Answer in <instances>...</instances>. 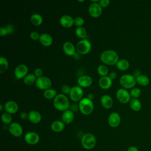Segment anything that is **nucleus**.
Wrapping results in <instances>:
<instances>
[{
  "mask_svg": "<svg viewBox=\"0 0 151 151\" xmlns=\"http://www.w3.org/2000/svg\"><path fill=\"white\" fill-rule=\"evenodd\" d=\"M100 60L108 65L116 64L119 60L118 54L113 50H106L103 51L100 55Z\"/></svg>",
  "mask_w": 151,
  "mask_h": 151,
  "instance_id": "1",
  "label": "nucleus"
},
{
  "mask_svg": "<svg viewBox=\"0 0 151 151\" xmlns=\"http://www.w3.org/2000/svg\"><path fill=\"white\" fill-rule=\"evenodd\" d=\"M54 107L60 111H65L70 107V101L66 95L58 94L53 100Z\"/></svg>",
  "mask_w": 151,
  "mask_h": 151,
  "instance_id": "2",
  "label": "nucleus"
},
{
  "mask_svg": "<svg viewBox=\"0 0 151 151\" xmlns=\"http://www.w3.org/2000/svg\"><path fill=\"white\" fill-rule=\"evenodd\" d=\"M78 107L81 113L84 115H88L93 110L94 104L92 100L88 97H83L79 101Z\"/></svg>",
  "mask_w": 151,
  "mask_h": 151,
  "instance_id": "3",
  "label": "nucleus"
},
{
  "mask_svg": "<svg viewBox=\"0 0 151 151\" xmlns=\"http://www.w3.org/2000/svg\"><path fill=\"white\" fill-rule=\"evenodd\" d=\"M81 145L87 150H90L94 147L96 145V137L91 133L84 134L81 138Z\"/></svg>",
  "mask_w": 151,
  "mask_h": 151,
  "instance_id": "4",
  "label": "nucleus"
},
{
  "mask_svg": "<svg viewBox=\"0 0 151 151\" xmlns=\"http://www.w3.org/2000/svg\"><path fill=\"white\" fill-rule=\"evenodd\" d=\"M76 49L80 54H86L91 49V42L87 39H81L78 41L76 45Z\"/></svg>",
  "mask_w": 151,
  "mask_h": 151,
  "instance_id": "5",
  "label": "nucleus"
},
{
  "mask_svg": "<svg viewBox=\"0 0 151 151\" xmlns=\"http://www.w3.org/2000/svg\"><path fill=\"white\" fill-rule=\"evenodd\" d=\"M136 83V78L131 74H126L120 78V84L124 88H133Z\"/></svg>",
  "mask_w": 151,
  "mask_h": 151,
  "instance_id": "6",
  "label": "nucleus"
},
{
  "mask_svg": "<svg viewBox=\"0 0 151 151\" xmlns=\"http://www.w3.org/2000/svg\"><path fill=\"white\" fill-rule=\"evenodd\" d=\"M83 93L84 92L82 87L78 85L73 86L71 88L69 96L73 101H78L83 99Z\"/></svg>",
  "mask_w": 151,
  "mask_h": 151,
  "instance_id": "7",
  "label": "nucleus"
},
{
  "mask_svg": "<svg viewBox=\"0 0 151 151\" xmlns=\"http://www.w3.org/2000/svg\"><path fill=\"white\" fill-rule=\"evenodd\" d=\"M52 84V81L51 79L45 76H42L37 78L35 81L36 86L41 90H47L50 88Z\"/></svg>",
  "mask_w": 151,
  "mask_h": 151,
  "instance_id": "8",
  "label": "nucleus"
},
{
  "mask_svg": "<svg viewBox=\"0 0 151 151\" xmlns=\"http://www.w3.org/2000/svg\"><path fill=\"white\" fill-rule=\"evenodd\" d=\"M116 94L117 100L123 104H126L130 100V93L124 88L118 89Z\"/></svg>",
  "mask_w": 151,
  "mask_h": 151,
  "instance_id": "9",
  "label": "nucleus"
},
{
  "mask_svg": "<svg viewBox=\"0 0 151 151\" xmlns=\"http://www.w3.org/2000/svg\"><path fill=\"white\" fill-rule=\"evenodd\" d=\"M24 140L27 143L30 145H35L38 143L40 136L38 134L35 132H29L25 134Z\"/></svg>",
  "mask_w": 151,
  "mask_h": 151,
  "instance_id": "10",
  "label": "nucleus"
},
{
  "mask_svg": "<svg viewBox=\"0 0 151 151\" xmlns=\"http://www.w3.org/2000/svg\"><path fill=\"white\" fill-rule=\"evenodd\" d=\"M8 130L9 133L14 137L21 136L23 132L21 125L17 122L11 123L8 127Z\"/></svg>",
  "mask_w": 151,
  "mask_h": 151,
  "instance_id": "11",
  "label": "nucleus"
},
{
  "mask_svg": "<svg viewBox=\"0 0 151 151\" xmlns=\"http://www.w3.org/2000/svg\"><path fill=\"white\" fill-rule=\"evenodd\" d=\"M88 13L93 17H99L102 12V8L99 2H92L88 6Z\"/></svg>",
  "mask_w": 151,
  "mask_h": 151,
  "instance_id": "12",
  "label": "nucleus"
},
{
  "mask_svg": "<svg viewBox=\"0 0 151 151\" xmlns=\"http://www.w3.org/2000/svg\"><path fill=\"white\" fill-rule=\"evenodd\" d=\"M28 68L25 64L18 65L14 70V74L18 79L24 78L28 74Z\"/></svg>",
  "mask_w": 151,
  "mask_h": 151,
  "instance_id": "13",
  "label": "nucleus"
},
{
  "mask_svg": "<svg viewBox=\"0 0 151 151\" xmlns=\"http://www.w3.org/2000/svg\"><path fill=\"white\" fill-rule=\"evenodd\" d=\"M120 123V116L117 112L111 113L108 117V123L112 127H116Z\"/></svg>",
  "mask_w": 151,
  "mask_h": 151,
  "instance_id": "14",
  "label": "nucleus"
},
{
  "mask_svg": "<svg viewBox=\"0 0 151 151\" xmlns=\"http://www.w3.org/2000/svg\"><path fill=\"white\" fill-rule=\"evenodd\" d=\"M92 83V78L87 75L81 76L77 79V83L81 87H88L91 85Z\"/></svg>",
  "mask_w": 151,
  "mask_h": 151,
  "instance_id": "15",
  "label": "nucleus"
},
{
  "mask_svg": "<svg viewBox=\"0 0 151 151\" xmlns=\"http://www.w3.org/2000/svg\"><path fill=\"white\" fill-rule=\"evenodd\" d=\"M4 109L6 112L10 114H14L18 110V105L13 100H8L5 102L4 104Z\"/></svg>",
  "mask_w": 151,
  "mask_h": 151,
  "instance_id": "16",
  "label": "nucleus"
},
{
  "mask_svg": "<svg viewBox=\"0 0 151 151\" xmlns=\"http://www.w3.org/2000/svg\"><path fill=\"white\" fill-rule=\"evenodd\" d=\"M60 24L65 28H69L74 24V18L69 15H63L60 18Z\"/></svg>",
  "mask_w": 151,
  "mask_h": 151,
  "instance_id": "17",
  "label": "nucleus"
},
{
  "mask_svg": "<svg viewBox=\"0 0 151 151\" xmlns=\"http://www.w3.org/2000/svg\"><path fill=\"white\" fill-rule=\"evenodd\" d=\"M63 50L67 55H74L76 52V47L70 41H65L63 45Z\"/></svg>",
  "mask_w": 151,
  "mask_h": 151,
  "instance_id": "18",
  "label": "nucleus"
},
{
  "mask_svg": "<svg viewBox=\"0 0 151 151\" xmlns=\"http://www.w3.org/2000/svg\"><path fill=\"white\" fill-rule=\"evenodd\" d=\"M99 86L103 89L109 88L112 85V80L108 76H102L99 80Z\"/></svg>",
  "mask_w": 151,
  "mask_h": 151,
  "instance_id": "19",
  "label": "nucleus"
},
{
  "mask_svg": "<svg viewBox=\"0 0 151 151\" xmlns=\"http://www.w3.org/2000/svg\"><path fill=\"white\" fill-rule=\"evenodd\" d=\"M74 118V113L71 110H70V109H68V110L63 111L62 116H61L62 121L65 124L71 123L73 122Z\"/></svg>",
  "mask_w": 151,
  "mask_h": 151,
  "instance_id": "20",
  "label": "nucleus"
},
{
  "mask_svg": "<svg viewBox=\"0 0 151 151\" xmlns=\"http://www.w3.org/2000/svg\"><path fill=\"white\" fill-rule=\"evenodd\" d=\"M28 119L32 123H38L41 120V115L37 110H31L28 113Z\"/></svg>",
  "mask_w": 151,
  "mask_h": 151,
  "instance_id": "21",
  "label": "nucleus"
},
{
  "mask_svg": "<svg viewBox=\"0 0 151 151\" xmlns=\"http://www.w3.org/2000/svg\"><path fill=\"white\" fill-rule=\"evenodd\" d=\"M100 103L105 109H110L113 106V99L108 94H104L100 98Z\"/></svg>",
  "mask_w": 151,
  "mask_h": 151,
  "instance_id": "22",
  "label": "nucleus"
},
{
  "mask_svg": "<svg viewBox=\"0 0 151 151\" xmlns=\"http://www.w3.org/2000/svg\"><path fill=\"white\" fill-rule=\"evenodd\" d=\"M39 41L42 45L44 46H50L52 43V38L47 33H42L40 34Z\"/></svg>",
  "mask_w": 151,
  "mask_h": 151,
  "instance_id": "23",
  "label": "nucleus"
},
{
  "mask_svg": "<svg viewBox=\"0 0 151 151\" xmlns=\"http://www.w3.org/2000/svg\"><path fill=\"white\" fill-rule=\"evenodd\" d=\"M65 128V123L62 120H55L51 124V129L55 132H60Z\"/></svg>",
  "mask_w": 151,
  "mask_h": 151,
  "instance_id": "24",
  "label": "nucleus"
},
{
  "mask_svg": "<svg viewBox=\"0 0 151 151\" xmlns=\"http://www.w3.org/2000/svg\"><path fill=\"white\" fill-rule=\"evenodd\" d=\"M30 21L33 25L38 26L41 24L43 21V18L40 14L34 13L31 15L30 17Z\"/></svg>",
  "mask_w": 151,
  "mask_h": 151,
  "instance_id": "25",
  "label": "nucleus"
},
{
  "mask_svg": "<svg viewBox=\"0 0 151 151\" xmlns=\"http://www.w3.org/2000/svg\"><path fill=\"white\" fill-rule=\"evenodd\" d=\"M129 105L130 108L134 111H139L141 109L142 104L141 102L137 99H132L129 101Z\"/></svg>",
  "mask_w": 151,
  "mask_h": 151,
  "instance_id": "26",
  "label": "nucleus"
},
{
  "mask_svg": "<svg viewBox=\"0 0 151 151\" xmlns=\"http://www.w3.org/2000/svg\"><path fill=\"white\" fill-rule=\"evenodd\" d=\"M129 67V63L127 60L121 59L119 60L116 63V67L120 70H126Z\"/></svg>",
  "mask_w": 151,
  "mask_h": 151,
  "instance_id": "27",
  "label": "nucleus"
},
{
  "mask_svg": "<svg viewBox=\"0 0 151 151\" xmlns=\"http://www.w3.org/2000/svg\"><path fill=\"white\" fill-rule=\"evenodd\" d=\"M37 77L34 74L29 73L24 78V83L27 86H31L33 83H35Z\"/></svg>",
  "mask_w": 151,
  "mask_h": 151,
  "instance_id": "28",
  "label": "nucleus"
},
{
  "mask_svg": "<svg viewBox=\"0 0 151 151\" xmlns=\"http://www.w3.org/2000/svg\"><path fill=\"white\" fill-rule=\"evenodd\" d=\"M44 96L47 99H54L55 96L57 95V91L54 88H48L47 90H45L44 91Z\"/></svg>",
  "mask_w": 151,
  "mask_h": 151,
  "instance_id": "29",
  "label": "nucleus"
},
{
  "mask_svg": "<svg viewBox=\"0 0 151 151\" xmlns=\"http://www.w3.org/2000/svg\"><path fill=\"white\" fill-rule=\"evenodd\" d=\"M75 34L78 37L81 39H86L87 37V31L83 27H77L75 30Z\"/></svg>",
  "mask_w": 151,
  "mask_h": 151,
  "instance_id": "30",
  "label": "nucleus"
},
{
  "mask_svg": "<svg viewBox=\"0 0 151 151\" xmlns=\"http://www.w3.org/2000/svg\"><path fill=\"white\" fill-rule=\"evenodd\" d=\"M136 83L142 86H146L149 83V78L146 76L142 75V74H141L138 77H137L136 78Z\"/></svg>",
  "mask_w": 151,
  "mask_h": 151,
  "instance_id": "31",
  "label": "nucleus"
},
{
  "mask_svg": "<svg viewBox=\"0 0 151 151\" xmlns=\"http://www.w3.org/2000/svg\"><path fill=\"white\" fill-rule=\"evenodd\" d=\"M8 67V61L4 57L0 58V73H4Z\"/></svg>",
  "mask_w": 151,
  "mask_h": 151,
  "instance_id": "32",
  "label": "nucleus"
},
{
  "mask_svg": "<svg viewBox=\"0 0 151 151\" xmlns=\"http://www.w3.org/2000/svg\"><path fill=\"white\" fill-rule=\"evenodd\" d=\"M97 73L99 75L102 76H106L109 73V68L104 64H100L98 66L97 69Z\"/></svg>",
  "mask_w": 151,
  "mask_h": 151,
  "instance_id": "33",
  "label": "nucleus"
},
{
  "mask_svg": "<svg viewBox=\"0 0 151 151\" xmlns=\"http://www.w3.org/2000/svg\"><path fill=\"white\" fill-rule=\"evenodd\" d=\"M12 118L11 114L5 111L1 115V120L2 122L6 124H10L11 123Z\"/></svg>",
  "mask_w": 151,
  "mask_h": 151,
  "instance_id": "34",
  "label": "nucleus"
},
{
  "mask_svg": "<svg viewBox=\"0 0 151 151\" xmlns=\"http://www.w3.org/2000/svg\"><path fill=\"white\" fill-rule=\"evenodd\" d=\"M130 95L132 99H137L141 95V91L139 88H133L130 91Z\"/></svg>",
  "mask_w": 151,
  "mask_h": 151,
  "instance_id": "35",
  "label": "nucleus"
},
{
  "mask_svg": "<svg viewBox=\"0 0 151 151\" xmlns=\"http://www.w3.org/2000/svg\"><path fill=\"white\" fill-rule=\"evenodd\" d=\"M84 23V20L83 18L81 17H77L74 18V24L78 27H82Z\"/></svg>",
  "mask_w": 151,
  "mask_h": 151,
  "instance_id": "36",
  "label": "nucleus"
},
{
  "mask_svg": "<svg viewBox=\"0 0 151 151\" xmlns=\"http://www.w3.org/2000/svg\"><path fill=\"white\" fill-rule=\"evenodd\" d=\"M71 88L68 85H63L61 87V91L63 93V94H69L70 90H71Z\"/></svg>",
  "mask_w": 151,
  "mask_h": 151,
  "instance_id": "37",
  "label": "nucleus"
},
{
  "mask_svg": "<svg viewBox=\"0 0 151 151\" xmlns=\"http://www.w3.org/2000/svg\"><path fill=\"white\" fill-rule=\"evenodd\" d=\"M40 36V35L39 34V33L37 31H34L31 32V33H30V37L33 40H39Z\"/></svg>",
  "mask_w": 151,
  "mask_h": 151,
  "instance_id": "38",
  "label": "nucleus"
},
{
  "mask_svg": "<svg viewBox=\"0 0 151 151\" xmlns=\"http://www.w3.org/2000/svg\"><path fill=\"white\" fill-rule=\"evenodd\" d=\"M34 75L36 76L37 78H38V77H42L43 76V71H42V70L40 68H37L34 70Z\"/></svg>",
  "mask_w": 151,
  "mask_h": 151,
  "instance_id": "39",
  "label": "nucleus"
},
{
  "mask_svg": "<svg viewBox=\"0 0 151 151\" xmlns=\"http://www.w3.org/2000/svg\"><path fill=\"white\" fill-rule=\"evenodd\" d=\"M5 28H6L8 34H11L13 33V32L14 31V27L12 24H8L5 26Z\"/></svg>",
  "mask_w": 151,
  "mask_h": 151,
  "instance_id": "40",
  "label": "nucleus"
},
{
  "mask_svg": "<svg viewBox=\"0 0 151 151\" xmlns=\"http://www.w3.org/2000/svg\"><path fill=\"white\" fill-rule=\"evenodd\" d=\"M99 3L101 7H106L109 5L110 1L109 0H100Z\"/></svg>",
  "mask_w": 151,
  "mask_h": 151,
  "instance_id": "41",
  "label": "nucleus"
},
{
  "mask_svg": "<svg viewBox=\"0 0 151 151\" xmlns=\"http://www.w3.org/2000/svg\"><path fill=\"white\" fill-rule=\"evenodd\" d=\"M8 34V31L5 27H1L0 28V35L1 36H4Z\"/></svg>",
  "mask_w": 151,
  "mask_h": 151,
  "instance_id": "42",
  "label": "nucleus"
},
{
  "mask_svg": "<svg viewBox=\"0 0 151 151\" xmlns=\"http://www.w3.org/2000/svg\"><path fill=\"white\" fill-rule=\"evenodd\" d=\"M28 113H27L26 111H22L20 113V117L22 120H25L28 119Z\"/></svg>",
  "mask_w": 151,
  "mask_h": 151,
  "instance_id": "43",
  "label": "nucleus"
},
{
  "mask_svg": "<svg viewBox=\"0 0 151 151\" xmlns=\"http://www.w3.org/2000/svg\"><path fill=\"white\" fill-rule=\"evenodd\" d=\"M108 76L110 77V78L111 80H114V79H115V78H116V77H117V74H116V73L115 71H111V72H110V73H109Z\"/></svg>",
  "mask_w": 151,
  "mask_h": 151,
  "instance_id": "44",
  "label": "nucleus"
},
{
  "mask_svg": "<svg viewBox=\"0 0 151 151\" xmlns=\"http://www.w3.org/2000/svg\"><path fill=\"white\" fill-rule=\"evenodd\" d=\"M141 75V73L140 71L139 70H136L134 71L133 72V76L136 78L137 77H138L139 76Z\"/></svg>",
  "mask_w": 151,
  "mask_h": 151,
  "instance_id": "45",
  "label": "nucleus"
},
{
  "mask_svg": "<svg viewBox=\"0 0 151 151\" xmlns=\"http://www.w3.org/2000/svg\"><path fill=\"white\" fill-rule=\"evenodd\" d=\"M127 151H139V149L136 147V146H130Z\"/></svg>",
  "mask_w": 151,
  "mask_h": 151,
  "instance_id": "46",
  "label": "nucleus"
},
{
  "mask_svg": "<svg viewBox=\"0 0 151 151\" xmlns=\"http://www.w3.org/2000/svg\"><path fill=\"white\" fill-rule=\"evenodd\" d=\"M87 97H88V99H90L91 100H93V99L94 98V96L92 94L90 93V94H88V96Z\"/></svg>",
  "mask_w": 151,
  "mask_h": 151,
  "instance_id": "47",
  "label": "nucleus"
},
{
  "mask_svg": "<svg viewBox=\"0 0 151 151\" xmlns=\"http://www.w3.org/2000/svg\"><path fill=\"white\" fill-rule=\"evenodd\" d=\"M4 107V106L3 107V105L2 104H0V111H1L3 110V108Z\"/></svg>",
  "mask_w": 151,
  "mask_h": 151,
  "instance_id": "48",
  "label": "nucleus"
}]
</instances>
